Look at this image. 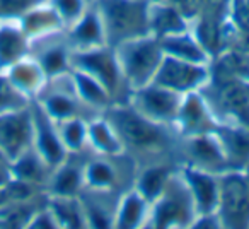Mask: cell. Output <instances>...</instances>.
Segmentation results:
<instances>
[{
    "mask_svg": "<svg viewBox=\"0 0 249 229\" xmlns=\"http://www.w3.org/2000/svg\"><path fill=\"white\" fill-rule=\"evenodd\" d=\"M159 41L164 52H167L171 57H176V58L188 60V62L195 63L207 62L203 48L191 36H188L186 33H176V35L164 36V38H159Z\"/></svg>",
    "mask_w": 249,
    "mask_h": 229,
    "instance_id": "obj_25",
    "label": "cell"
},
{
    "mask_svg": "<svg viewBox=\"0 0 249 229\" xmlns=\"http://www.w3.org/2000/svg\"><path fill=\"white\" fill-rule=\"evenodd\" d=\"M56 12L63 28H70L86 12V0H46Z\"/></svg>",
    "mask_w": 249,
    "mask_h": 229,
    "instance_id": "obj_33",
    "label": "cell"
},
{
    "mask_svg": "<svg viewBox=\"0 0 249 229\" xmlns=\"http://www.w3.org/2000/svg\"><path fill=\"white\" fill-rule=\"evenodd\" d=\"M45 0H0V21H21L33 7Z\"/></svg>",
    "mask_w": 249,
    "mask_h": 229,
    "instance_id": "obj_34",
    "label": "cell"
},
{
    "mask_svg": "<svg viewBox=\"0 0 249 229\" xmlns=\"http://www.w3.org/2000/svg\"><path fill=\"white\" fill-rule=\"evenodd\" d=\"M87 122L86 118H69L56 122L60 139L69 154H79L87 144Z\"/></svg>",
    "mask_w": 249,
    "mask_h": 229,
    "instance_id": "obj_30",
    "label": "cell"
},
{
    "mask_svg": "<svg viewBox=\"0 0 249 229\" xmlns=\"http://www.w3.org/2000/svg\"><path fill=\"white\" fill-rule=\"evenodd\" d=\"M154 202L156 205L149 215L154 226H188L193 224V219L196 217L193 197L184 180L171 176L162 193Z\"/></svg>",
    "mask_w": 249,
    "mask_h": 229,
    "instance_id": "obj_4",
    "label": "cell"
},
{
    "mask_svg": "<svg viewBox=\"0 0 249 229\" xmlns=\"http://www.w3.org/2000/svg\"><path fill=\"white\" fill-rule=\"evenodd\" d=\"M87 144L96 147L101 154H121L123 146L114 134L107 120H89L87 122Z\"/></svg>",
    "mask_w": 249,
    "mask_h": 229,
    "instance_id": "obj_27",
    "label": "cell"
},
{
    "mask_svg": "<svg viewBox=\"0 0 249 229\" xmlns=\"http://www.w3.org/2000/svg\"><path fill=\"white\" fill-rule=\"evenodd\" d=\"M218 221L225 226H244L249 222L248 178L224 171L218 178Z\"/></svg>",
    "mask_w": 249,
    "mask_h": 229,
    "instance_id": "obj_5",
    "label": "cell"
},
{
    "mask_svg": "<svg viewBox=\"0 0 249 229\" xmlns=\"http://www.w3.org/2000/svg\"><path fill=\"white\" fill-rule=\"evenodd\" d=\"M183 97L184 94L150 82L133 91L132 106L152 122L167 125L178 120Z\"/></svg>",
    "mask_w": 249,
    "mask_h": 229,
    "instance_id": "obj_7",
    "label": "cell"
},
{
    "mask_svg": "<svg viewBox=\"0 0 249 229\" xmlns=\"http://www.w3.org/2000/svg\"><path fill=\"white\" fill-rule=\"evenodd\" d=\"M218 144L227 156L229 163L248 161L249 163V130L248 129H225L218 134Z\"/></svg>",
    "mask_w": 249,
    "mask_h": 229,
    "instance_id": "obj_29",
    "label": "cell"
},
{
    "mask_svg": "<svg viewBox=\"0 0 249 229\" xmlns=\"http://www.w3.org/2000/svg\"><path fill=\"white\" fill-rule=\"evenodd\" d=\"M149 204L150 202L145 197H142L139 191L128 193L118 205L114 226H118V228H137V226L143 224V219L149 217Z\"/></svg>",
    "mask_w": 249,
    "mask_h": 229,
    "instance_id": "obj_23",
    "label": "cell"
},
{
    "mask_svg": "<svg viewBox=\"0 0 249 229\" xmlns=\"http://www.w3.org/2000/svg\"><path fill=\"white\" fill-rule=\"evenodd\" d=\"M48 209L52 210L58 226H87L84 209L79 197H52L48 198Z\"/></svg>",
    "mask_w": 249,
    "mask_h": 229,
    "instance_id": "obj_26",
    "label": "cell"
},
{
    "mask_svg": "<svg viewBox=\"0 0 249 229\" xmlns=\"http://www.w3.org/2000/svg\"><path fill=\"white\" fill-rule=\"evenodd\" d=\"M123 154V153H121ZM121 154H103L99 159H90L84 164V188L114 191L128 180L132 166L128 161L123 163Z\"/></svg>",
    "mask_w": 249,
    "mask_h": 229,
    "instance_id": "obj_11",
    "label": "cell"
},
{
    "mask_svg": "<svg viewBox=\"0 0 249 229\" xmlns=\"http://www.w3.org/2000/svg\"><path fill=\"white\" fill-rule=\"evenodd\" d=\"M188 156L198 170L208 171L213 174H222L231 166L227 156L222 151L217 139H210L208 134H195L188 140Z\"/></svg>",
    "mask_w": 249,
    "mask_h": 229,
    "instance_id": "obj_14",
    "label": "cell"
},
{
    "mask_svg": "<svg viewBox=\"0 0 249 229\" xmlns=\"http://www.w3.org/2000/svg\"><path fill=\"white\" fill-rule=\"evenodd\" d=\"M31 101L24 97L9 80L5 72H0V113L2 111L19 110V108L29 106Z\"/></svg>",
    "mask_w": 249,
    "mask_h": 229,
    "instance_id": "obj_32",
    "label": "cell"
},
{
    "mask_svg": "<svg viewBox=\"0 0 249 229\" xmlns=\"http://www.w3.org/2000/svg\"><path fill=\"white\" fill-rule=\"evenodd\" d=\"M207 77L208 72L203 63L188 62L169 55L162 58L152 82L176 93L188 94L205 84Z\"/></svg>",
    "mask_w": 249,
    "mask_h": 229,
    "instance_id": "obj_9",
    "label": "cell"
},
{
    "mask_svg": "<svg viewBox=\"0 0 249 229\" xmlns=\"http://www.w3.org/2000/svg\"><path fill=\"white\" fill-rule=\"evenodd\" d=\"M220 101L227 110L244 118L249 114V93L242 84L232 82L220 87Z\"/></svg>",
    "mask_w": 249,
    "mask_h": 229,
    "instance_id": "obj_31",
    "label": "cell"
},
{
    "mask_svg": "<svg viewBox=\"0 0 249 229\" xmlns=\"http://www.w3.org/2000/svg\"><path fill=\"white\" fill-rule=\"evenodd\" d=\"M67 41L72 50L96 48L106 41L103 24L96 9L86 11L70 28H67Z\"/></svg>",
    "mask_w": 249,
    "mask_h": 229,
    "instance_id": "obj_17",
    "label": "cell"
},
{
    "mask_svg": "<svg viewBox=\"0 0 249 229\" xmlns=\"http://www.w3.org/2000/svg\"><path fill=\"white\" fill-rule=\"evenodd\" d=\"M19 24L24 29L29 39L41 38V36L52 35V33L63 29L60 18L46 0L39 5H36V7H33L26 16H22Z\"/></svg>",
    "mask_w": 249,
    "mask_h": 229,
    "instance_id": "obj_20",
    "label": "cell"
},
{
    "mask_svg": "<svg viewBox=\"0 0 249 229\" xmlns=\"http://www.w3.org/2000/svg\"><path fill=\"white\" fill-rule=\"evenodd\" d=\"M70 67H72V70L84 72L92 79H96L97 82H101L111 94V97L114 93H118L120 84L124 82L114 52L101 48V46L89 50H72Z\"/></svg>",
    "mask_w": 249,
    "mask_h": 229,
    "instance_id": "obj_8",
    "label": "cell"
},
{
    "mask_svg": "<svg viewBox=\"0 0 249 229\" xmlns=\"http://www.w3.org/2000/svg\"><path fill=\"white\" fill-rule=\"evenodd\" d=\"M70 72H72L77 94H79V97L86 106H89L90 110H94V108H107V104L111 103V94L107 93V89L103 84L97 82L96 79H92L87 74L79 72V70H70Z\"/></svg>",
    "mask_w": 249,
    "mask_h": 229,
    "instance_id": "obj_24",
    "label": "cell"
},
{
    "mask_svg": "<svg viewBox=\"0 0 249 229\" xmlns=\"http://www.w3.org/2000/svg\"><path fill=\"white\" fill-rule=\"evenodd\" d=\"M106 120L113 127L123 149L142 156H159L169 147V135L166 125H160L133 106H111L106 111Z\"/></svg>",
    "mask_w": 249,
    "mask_h": 229,
    "instance_id": "obj_1",
    "label": "cell"
},
{
    "mask_svg": "<svg viewBox=\"0 0 249 229\" xmlns=\"http://www.w3.org/2000/svg\"><path fill=\"white\" fill-rule=\"evenodd\" d=\"M33 114V147L36 153L48 163V166L56 168L69 156L62 139H60L56 122L50 118L41 106L36 101H31Z\"/></svg>",
    "mask_w": 249,
    "mask_h": 229,
    "instance_id": "obj_10",
    "label": "cell"
},
{
    "mask_svg": "<svg viewBox=\"0 0 249 229\" xmlns=\"http://www.w3.org/2000/svg\"><path fill=\"white\" fill-rule=\"evenodd\" d=\"M114 55L124 84L135 91L154 80L164 58V50L159 38L147 35L120 43L114 46Z\"/></svg>",
    "mask_w": 249,
    "mask_h": 229,
    "instance_id": "obj_3",
    "label": "cell"
},
{
    "mask_svg": "<svg viewBox=\"0 0 249 229\" xmlns=\"http://www.w3.org/2000/svg\"><path fill=\"white\" fill-rule=\"evenodd\" d=\"M45 190L52 197H79L84 190V164L73 163L67 156L63 163L53 168Z\"/></svg>",
    "mask_w": 249,
    "mask_h": 229,
    "instance_id": "obj_18",
    "label": "cell"
},
{
    "mask_svg": "<svg viewBox=\"0 0 249 229\" xmlns=\"http://www.w3.org/2000/svg\"><path fill=\"white\" fill-rule=\"evenodd\" d=\"M52 168L48 166L45 159L36 153L35 147L28 149L24 154L11 163V173L14 180L24 181L28 185L38 188H46V183L52 174Z\"/></svg>",
    "mask_w": 249,
    "mask_h": 229,
    "instance_id": "obj_19",
    "label": "cell"
},
{
    "mask_svg": "<svg viewBox=\"0 0 249 229\" xmlns=\"http://www.w3.org/2000/svg\"><path fill=\"white\" fill-rule=\"evenodd\" d=\"M248 173H249V168H248ZM246 178H248V183H249V174H248V176H246Z\"/></svg>",
    "mask_w": 249,
    "mask_h": 229,
    "instance_id": "obj_37",
    "label": "cell"
},
{
    "mask_svg": "<svg viewBox=\"0 0 249 229\" xmlns=\"http://www.w3.org/2000/svg\"><path fill=\"white\" fill-rule=\"evenodd\" d=\"M171 178V170L166 164H152L145 168L143 173H140L139 181H137V191L142 197H145L149 202H154L162 190L166 188L167 181Z\"/></svg>",
    "mask_w": 249,
    "mask_h": 229,
    "instance_id": "obj_28",
    "label": "cell"
},
{
    "mask_svg": "<svg viewBox=\"0 0 249 229\" xmlns=\"http://www.w3.org/2000/svg\"><path fill=\"white\" fill-rule=\"evenodd\" d=\"M178 122L181 123L184 130L190 135L195 134H207L210 129V120H208L207 108L201 103L198 96L193 93H188L183 97V104H181L179 114H178Z\"/></svg>",
    "mask_w": 249,
    "mask_h": 229,
    "instance_id": "obj_22",
    "label": "cell"
},
{
    "mask_svg": "<svg viewBox=\"0 0 249 229\" xmlns=\"http://www.w3.org/2000/svg\"><path fill=\"white\" fill-rule=\"evenodd\" d=\"M184 181L193 197L196 217L215 214L218 207V178L208 171L190 168L184 171Z\"/></svg>",
    "mask_w": 249,
    "mask_h": 229,
    "instance_id": "obj_13",
    "label": "cell"
},
{
    "mask_svg": "<svg viewBox=\"0 0 249 229\" xmlns=\"http://www.w3.org/2000/svg\"><path fill=\"white\" fill-rule=\"evenodd\" d=\"M33 147L31 103L19 110L0 113V156L9 164Z\"/></svg>",
    "mask_w": 249,
    "mask_h": 229,
    "instance_id": "obj_6",
    "label": "cell"
},
{
    "mask_svg": "<svg viewBox=\"0 0 249 229\" xmlns=\"http://www.w3.org/2000/svg\"><path fill=\"white\" fill-rule=\"evenodd\" d=\"M7 202V193H5V188H0V205Z\"/></svg>",
    "mask_w": 249,
    "mask_h": 229,
    "instance_id": "obj_36",
    "label": "cell"
},
{
    "mask_svg": "<svg viewBox=\"0 0 249 229\" xmlns=\"http://www.w3.org/2000/svg\"><path fill=\"white\" fill-rule=\"evenodd\" d=\"M58 33L60 31L31 39V48H29V57H33L39 63L48 79L72 70L70 67L72 48L67 38H58Z\"/></svg>",
    "mask_w": 249,
    "mask_h": 229,
    "instance_id": "obj_12",
    "label": "cell"
},
{
    "mask_svg": "<svg viewBox=\"0 0 249 229\" xmlns=\"http://www.w3.org/2000/svg\"><path fill=\"white\" fill-rule=\"evenodd\" d=\"M5 76L9 77L12 86H14L22 96L28 97L29 101L36 99V96L41 93L46 80H48V77L43 72L39 63L29 55L26 57V58L19 60V62L14 63L12 67H9V69L5 70Z\"/></svg>",
    "mask_w": 249,
    "mask_h": 229,
    "instance_id": "obj_16",
    "label": "cell"
},
{
    "mask_svg": "<svg viewBox=\"0 0 249 229\" xmlns=\"http://www.w3.org/2000/svg\"><path fill=\"white\" fill-rule=\"evenodd\" d=\"M149 24H150V35H157V38H164V36L186 31V26H184L181 12L176 7H173L171 4H166V2L150 9Z\"/></svg>",
    "mask_w": 249,
    "mask_h": 229,
    "instance_id": "obj_21",
    "label": "cell"
},
{
    "mask_svg": "<svg viewBox=\"0 0 249 229\" xmlns=\"http://www.w3.org/2000/svg\"><path fill=\"white\" fill-rule=\"evenodd\" d=\"M31 48V39L21 28L19 21H0V72L26 58Z\"/></svg>",
    "mask_w": 249,
    "mask_h": 229,
    "instance_id": "obj_15",
    "label": "cell"
},
{
    "mask_svg": "<svg viewBox=\"0 0 249 229\" xmlns=\"http://www.w3.org/2000/svg\"><path fill=\"white\" fill-rule=\"evenodd\" d=\"M11 180H12L11 164H9L7 161L0 159V188H4Z\"/></svg>",
    "mask_w": 249,
    "mask_h": 229,
    "instance_id": "obj_35",
    "label": "cell"
},
{
    "mask_svg": "<svg viewBox=\"0 0 249 229\" xmlns=\"http://www.w3.org/2000/svg\"><path fill=\"white\" fill-rule=\"evenodd\" d=\"M96 11L111 48L150 35L149 9L143 0H96Z\"/></svg>",
    "mask_w": 249,
    "mask_h": 229,
    "instance_id": "obj_2",
    "label": "cell"
},
{
    "mask_svg": "<svg viewBox=\"0 0 249 229\" xmlns=\"http://www.w3.org/2000/svg\"><path fill=\"white\" fill-rule=\"evenodd\" d=\"M143 2H145V0H143Z\"/></svg>",
    "mask_w": 249,
    "mask_h": 229,
    "instance_id": "obj_38",
    "label": "cell"
}]
</instances>
